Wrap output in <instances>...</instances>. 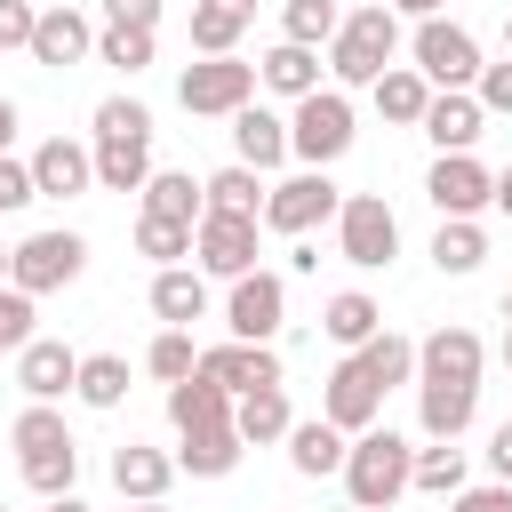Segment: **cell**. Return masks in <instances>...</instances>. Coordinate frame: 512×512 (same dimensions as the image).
<instances>
[{"label":"cell","mask_w":512,"mask_h":512,"mask_svg":"<svg viewBox=\"0 0 512 512\" xmlns=\"http://www.w3.org/2000/svg\"><path fill=\"white\" fill-rule=\"evenodd\" d=\"M480 368H488V344L456 320L416 344V408H424L432 440H464V424L480 408Z\"/></svg>","instance_id":"cell-1"},{"label":"cell","mask_w":512,"mask_h":512,"mask_svg":"<svg viewBox=\"0 0 512 512\" xmlns=\"http://www.w3.org/2000/svg\"><path fill=\"white\" fill-rule=\"evenodd\" d=\"M88 152H96V184L104 192H144V176H152V112L136 96H104Z\"/></svg>","instance_id":"cell-2"},{"label":"cell","mask_w":512,"mask_h":512,"mask_svg":"<svg viewBox=\"0 0 512 512\" xmlns=\"http://www.w3.org/2000/svg\"><path fill=\"white\" fill-rule=\"evenodd\" d=\"M408 472H416V448L400 432H384V424L352 432V448H344V496L360 512H392L408 496Z\"/></svg>","instance_id":"cell-3"},{"label":"cell","mask_w":512,"mask_h":512,"mask_svg":"<svg viewBox=\"0 0 512 512\" xmlns=\"http://www.w3.org/2000/svg\"><path fill=\"white\" fill-rule=\"evenodd\" d=\"M392 48H400V8H392V0L352 8V16L336 24V40H328V72H336L344 88H376V72L392 64Z\"/></svg>","instance_id":"cell-4"},{"label":"cell","mask_w":512,"mask_h":512,"mask_svg":"<svg viewBox=\"0 0 512 512\" xmlns=\"http://www.w3.org/2000/svg\"><path fill=\"white\" fill-rule=\"evenodd\" d=\"M352 96L344 88H312V96H296V112H288V152L304 160V168H328V160H344L352 152Z\"/></svg>","instance_id":"cell-5"},{"label":"cell","mask_w":512,"mask_h":512,"mask_svg":"<svg viewBox=\"0 0 512 512\" xmlns=\"http://www.w3.org/2000/svg\"><path fill=\"white\" fill-rule=\"evenodd\" d=\"M256 64H240V56H200V64H184L176 72V104L184 112H200V120H232L240 104H256Z\"/></svg>","instance_id":"cell-6"},{"label":"cell","mask_w":512,"mask_h":512,"mask_svg":"<svg viewBox=\"0 0 512 512\" xmlns=\"http://www.w3.org/2000/svg\"><path fill=\"white\" fill-rule=\"evenodd\" d=\"M336 256L360 264V272H384L400 256V216L384 208V192H344V208H336Z\"/></svg>","instance_id":"cell-7"},{"label":"cell","mask_w":512,"mask_h":512,"mask_svg":"<svg viewBox=\"0 0 512 512\" xmlns=\"http://www.w3.org/2000/svg\"><path fill=\"white\" fill-rule=\"evenodd\" d=\"M80 264H88V240H80V232H32V240H16L8 280H16L24 296H56V288L80 280Z\"/></svg>","instance_id":"cell-8"},{"label":"cell","mask_w":512,"mask_h":512,"mask_svg":"<svg viewBox=\"0 0 512 512\" xmlns=\"http://www.w3.org/2000/svg\"><path fill=\"white\" fill-rule=\"evenodd\" d=\"M416 72L432 80V88H472L480 80V40L464 32V24H448V16H416Z\"/></svg>","instance_id":"cell-9"},{"label":"cell","mask_w":512,"mask_h":512,"mask_svg":"<svg viewBox=\"0 0 512 512\" xmlns=\"http://www.w3.org/2000/svg\"><path fill=\"white\" fill-rule=\"evenodd\" d=\"M344 208V192L328 184V168H296V176H280L272 184V200H264V224L272 232H288V240H304L312 224H328Z\"/></svg>","instance_id":"cell-10"},{"label":"cell","mask_w":512,"mask_h":512,"mask_svg":"<svg viewBox=\"0 0 512 512\" xmlns=\"http://www.w3.org/2000/svg\"><path fill=\"white\" fill-rule=\"evenodd\" d=\"M256 224H264V216H224V208H208V216L192 224V256H200V272H216V280L256 272Z\"/></svg>","instance_id":"cell-11"},{"label":"cell","mask_w":512,"mask_h":512,"mask_svg":"<svg viewBox=\"0 0 512 512\" xmlns=\"http://www.w3.org/2000/svg\"><path fill=\"white\" fill-rule=\"evenodd\" d=\"M280 320H288V280L280 272H240L232 296H224V328L248 336V344H272Z\"/></svg>","instance_id":"cell-12"},{"label":"cell","mask_w":512,"mask_h":512,"mask_svg":"<svg viewBox=\"0 0 512 512\" xmlns=\"http://www.w3.org/2000/svg\"><path fill=\"white\" fill-rule=\"evenodd\" d=\"M32 64H48V72H72V64H88L96 56V24L80 16V8H40V24H32V48H24Z\"/></svg>","instance_id":"cell-13"},{"label":"cell","mask_w":512,"mask_h":512,"mask_svg":"<svg viewBox=\"0 0 512 512\" xmlns=\"http://www.w3.org/2000/svg\"><path fill=\"white\" fill-rule=\"evenodd\" d=\"M488 192H496V176H488L472 152H440V160H432V176H424V200H432L440 216H480V208H488Z\"/></svg>","instance_id":"cell-14"},{"label":"cell","mask_w":512,"mask_h":512,"mask_svg":"<svg viewBox=\"0 0 512 512\" xmlns=\"http://www.w3.org/2000/svg\"><path fill=\"white\" fill-rule=\"evenodd\" d=\"M376 408H384V392H376V376L360 368V352H344V360L328 368V392H320V416H328L336 432H368V424H376Z\"/></svg>","instance_id":"cell-15"},{"label":"cell","mask_w":512,"mask_h":512,"mask_svg":"<svg viewBox=\"0 0 512 512\" xmlns=\"http://www.w3.org/2000/svg\"><path fill=\"white\" fill-rule=\"evenodd\" d=\"M200 376H216V384L240 400V392H264V384H280V352H272V344H248V336H232V344H208V352H200Z\"/></svg>","instance_id":"cell-16"},{"label":"cell","mask_w":512,"mask_h":512,"mask_svg":"<svg viewBox=\"0 0 512 512\" xmlns=\"http://www.w3.org/2000/svg\"><path fill=\"white\" fill-rule=\"evenodd\" d=\"M32 184H40V200H80V192H96V152L72 136H48L32 152Z\"/></svg>","instance_id":"cell-17"},{"label":"cell","mask_w":512,"mask_h":512,"mask_svg":"<svg viewBox=\"0 0 512 512\" xmlns=\"http://www.w3.org/2000/svg\"><path fill=\"white\" fill-rule=\"evenodd\" d=\"M16 384H24V400H64V392L80 384V352H72L64 336H32V344L16 352Z\"/></svg>","instance_id":"cell-18"},{"label":"cell","mask_w":512,"mask_h":512,"mask_svg":"<svg viewBox=\"0 0 512 512\" xmlns=\"http://www.w3.org/2000/svg\"><path fill=\"white\" fill-rule=\"evenodd\" d=\"M480 128H488V112H480L472 88H432V104H424V136H432L440 152H472Z\"/></svg>","instance_id":"cell-19"},{"label":"cell","mask_w":512,"mask_h":512,"mask_svg":"<svg viewBox=\"0 0 512 512\" xmlns=\"http://www.w3.org/2000/svg\"><path fill=\"white\" fill-rule=\"evenodd\" d=\"M232 152H240L248 168H264V176H272V168L288 160V120H280V112H264V104H240V112H232Z\"/></svg>","instance_id":"cell-20"},{"label":"cell","mask_w":512,"mask_h":512,"mask_svg":"<svg viewBox=\"0 0 512 512\" xmlns=\"http://www.w3.org/2000/svg\"><path fill=\"white\" fill-rule=\"evenodd\" d=\"M152 312H160V328L208 320V280H200L192 264H160V272H152Z\"/></svg>","instance_id":"cell-21"},{"label":"cell","mask_w":512,"mask_h":512,"mask_svg":"<svg viewBox=\"0 0 512 512\" xmlns=\"http://www.w3.org/2000/svg\"><path fill=\"white\" fill-rule=\"evenodd\" d=\"M240 424H192L184 432V448H176V472H192V480H224L232 464H240Z\"/></svg>","instance_id":"cell-22"},{"label":"cell","mask_w":512,"mask_h":512,"mask_svg":"<svg viewBox=\"0 0 512 512\" xmlns=\"http://www.w3.org/2000/svg\"><path fill=\"white\" fill-rule=\"evenodd\" d=\"M168 480H176V456H160V448H144V440L112 448V488H120L128 504H152V496H168Z\"/></svg>","instance_id":"cell-23"},{"label":"cell","mask_w":512,"mask_h":512,"mask_svg":"<svg viewBox=\"0 0 512 512\" xmlns=\"http://www.w3.org/2000/svg\"><path fill=\"white\" fill-rule=\"evenodd\" d=\"M344 448H352V432H336L328 416H304V424H288V464H296L304 480H320V472H344Z\"/></svg>","instance_id":"cell-24"},{"label":"cell","mask_w":512,"mask_h":512,"mask_svg":"<svg viewBox=\"0 0 512 512\" xmlns=\"http://www.w3.org/2000/svg\"><path fill=\"white\" fill-rule=\"evenodd\" d=\"M256 80H264L272 96H288V104H296V96H312V88H320V48H296V40L264 48V56H256Z\"/></svg>","instance_id":"cell-25"},{"label":"cell","mask_w":512,"mask_h":512,"mask_svg":"<svg viewBox=\"0 0 512 512\" xmlns=\"http://www.w3.org/2000/svg\"><path fill=\"white\" fill-rule=\"evenodd\" d=\"M368 96H376V112H384V120H400V128H424V104H432V80H424L416 64H384Z\"/></svg>","instance_id":"cell-26"},{"label":"cell","mask_w":512,"mask_h":512,"mask_svg":"<svg viewBox=\"0 0 512 512\" xmlns=\"http://www.w3.org/2000/svg\"><path fill=\"white\" fill-rule=\"evenodd\" d=\"M168 424H176V432H192V424H232V392L192 368L184 384H168Z\"/></svg>","instance_id":"cell-27"},{"label":"cell","mask_w":512,"mask_h":512,"mask_svg":"<svg viewBox=\"0 0 512 512\" xmlns=\"http://www.w3.org/2000/svg\"><path fill=\"white\" fill-rule=\"evenodd\" d=\"M256 24V0H192V48L200 56H232V40Z\"/></svg>","instance_id":"cell-28"},{"label":"cell","mask_w":512,"mask_h":512,"mask_svg":"<svg viewBox=\"0 0 512 512\" xmlns=\"http://www.w3.org/2000/svg\"><path fill=\"white\" fill-rule=\"evenodd\" d=\"M144 216L200 224V216H208V184H192L184 168H152V176H144Z\"/></svg>","instance_id":"cell-29"},{"label":"cell","mask_w":512,"mask_h":512,"mask_svg":"<svg viewBox=\"0 0 512 512\" xmlns=\"http://www.w3.org/2000/svg\"><path fill=\"white\" fill-rule=\"evenodd\" d=\"M320 328H328V344H344V352H360L376 328H384V304L368 296V288H344V296H328V312H320Z\"/></svg>","instance_id":"cell-30"},{"label":"cell","mask_w":512,"mask_h":512,"mask_svg":"<svg viewBox=\"0 0 512 512\" xmlns=\"http://www.w3.org/2000/svg\"><path fill=\"white\" fill-rule=\"evenodd\" d=\"M232 424H240V440H248V448H264V440H288V424H296V416H288V392H280V384H264V392H240V400H232Z\"/></svg>","instance_id":"cell-31"},{"label":"cell","mask_w":512,"mask_h":512,"mask_svg":"<svg viewBox=\"0 0 512 512\" xmlns=\"http://www.w3.org/2000/svg\"><path fill=\"white\" fill-rule=\"evenodd\" d=\"M264 200H272V184H264V168H248V160H232V168L208 176V208H224V216H264Z\"/></svg>","instance_id":"cell-32"},{"label":"cell","mask_w":512,"mask_h":512,"mask_svg":"<svg viewBox=\"0 0 512 512\" xmlns=\"http://www.w3.org/2000/svg\"><path fill=\"white\" fill-rule=\"evenodd\" d=\"M432 264L456 272V280L480 272V264H488V232H480L472 216H440V232H432Z\"/></svg>","instance_id":"cell-33"},{"label":"cell","mask_w":512,"mask_h":512,"mask_svg":"<svg viewBox=\"0 0 512 512\" xmlns=\"http://www.w3.org/2000/svg\"><path fill=\"white\" fill-rule=\"evenodd\" d=\"M360 368L376 376V392H392V384H416V344H408V336H392V328H376V336L360 344Z\"/></svg>","instance_id":"cell-34"},{"label":"cell","mask_w":512,"mask_h":512,"mask_svg":"<svg viewBox=\"0 0 512 512\" xmlns=\"http://www.w3.org/2000/svg\"><path fill=\"white\" fill-rule=\"evenodd\" d=\"M88 408H120L128 400V360L120 352H80V384H72Z\"/></svg>","instance_id":"cell-35"},{"label":"cell","mask_w":512,"mask_h":512,"mask_svg":"<svg viewBox=\"0 0 512 512\" xmlns=\"http://www.w3.org/2000/svg\"><path fill=\"white\" fill-rule=\"evenodd\" d=\"M8 440H16V464H24V456H48V448H72V432H64L56 400H32V408L8 424Z\"/></svg>","instance_id":"cell-36"},{"label":"cell","mask_w":512,"mask_h":512,"mask_svg":"<svg viewBox=\"0 0 512 512\" xmlns=\"http://www.w3.org/2000/svg\"><path fill=\"white\" fill-rule=\"evenodd\" d=\"M464 448L456 440H432V448H416V472H408V488H424V496H456L464 488Z\"/></svg>","instance_id":"cell-37"},{"label":"cell","mask_w":512,"mask_h":512,"mask_svg":"<svg viewBox=\"0 0 512 512\" xmlns=\"http://www.w3.org/2000/svg\"><path fill=\"white\" fill-rule=\"evenodd\" d=\"M336 24H344L336 0H288V8H280V40H296V48H328Z\"/></svg>","instance_id":"cell-38"},{"label":"cell","mask_w":512,"mask_h":512,"mask_svg":"<svg viewBox=\"0 0 512 512\" xmlns=\"http://www.w3.org/2000/svg\"><path fill=\"white\" fill-rule=\"evenodd\" d=\"M96 64L144 72V64H152V32H144V24H104V32H96Z\"/></svg>","instance_id":"cell-39"},{"label":"cell","mask_w":512,"mask_h":512,"mask_svg":"<svg viewBox=\"0 0 512 512\" xmlns=\"http://www.w3.org/2000/svg\"><path fill=\"white\" fill-rule=\"evenodd\" d=\"M136 256L184 264V256H192V224H176V216H136Z\"/></svg>","instance_id":"cell-40"},{"label":"cell","mask_w":512,"mask_h":512,"mask_svg":"<svg viewBox=\"0 0 512 512\" xmlns=\"http://www.w3.org/2000/svg\"><path fill=\"white\" fill-rule=\"evenodd\" d=\"M144 368H152L160 384H184V376L200 368V352H192V328H160V336L144 344Z\"/></svg>","instance_id":"cell-41"},{"label":"cell","mask_w":512,"mask_h":512,"mask_svg":"<svg viewBox=\"0 0 512 512\" xmlns=\"http://www.w3.org/2000/svg\"><path fill=\"white\" fill-rule=\"evenodd\" d=\"M16 472H24V488H32V496H64V488H72V472H80V448H48V456H24Z\"/></svg>","instance_id":"cell-42"},{"label":"cell","mask_w":512,"mask_h":512,"mask_svg":"<svg viewBox=\"0 0 512 512\" xmlns=\"http://www.w3.org/2000/svg\"><path fill=\"white\" fill-rule=\"evenodd\" d=\"M32 304H40V296H24L16 280L0 288V352H24V344H32Z\"/></svg>","instance_id":"cell-43"},{"label":"cell","mask_w":512,"mask_h":512,"mask_svg":"<svg viewBox=\"0 0 512 512\" xmlns=\"http://www.w3.org/2000/svg\"><path fill=\"white\" fill-rule=\"evenodd\" d=\"M24 200H40V184H32V160H8V152H0V216H16Z\"/></svg>","instance_id":"cell-44"},{"label":"cell","mask_w":512,"mask_h":512,"mask_svg":"<svg viewBox=\"0 0 512 512\" xmlns=\"http://www.w3.org/2000/svg\"><path fill=\"white\" fill-rule=\"evenodd\" d=\"M472 96H480V112H512V56H504V64H480Z\"/></svg>","instance_id":"cell-45"},{"label":"cell","mask_w":512,"mask_h":512,"mask_svg":"<svg viewBox=\"0 0 512 512\" xmlns=\"http://www.w3.org/2000/svg\"><path fill=\"white\" fill-rule=\"evenodd\" d=\"M448 512H512V480H488V488L464 480V488L448 496Z\"/></svg>","instance_id":"cell-46"},{"label":"cell","mask_w":512,"mask_h":512,"mask_svg":"<svg viewBox=\"0 0 512 512\" xmlns=\"http://www.w3.org/2000/svg\"><path fill=\"white\" fill-rule=\"evenodd\" d=\"M32 24H40L32 0H0V48H32Z\"/></svg>","instance_id":"cell-47"},{"label":"cell","mask_w":512,"mask_h":512,"mask_svg":"<svg viewBox=\"0 0 512 512\" xmlns=\"http://www.w3.org/2000/svg\"><path fill=\"white\" fill-rule=\"evenodd\" d=\"M160 8H168V0H104V24H144V32H160Z\"/></svg>","instance_id":"cell-48"},{"label":"cell","mask_w":512,"mask_h":512,"mask_svg":"<svg viewBox=\"0 0 512 512\" xmlns=\"http://www.w3.org/2000/svg\"><path fill=\"white\" fill-rule=\"evenodd\" d=\"M488 472H496V480H512V424H496V432H488Z\"/></svg>","instance_id":"cell-49"},{"label":"cell","mask_w":512,"mask_h":512,"mask_svg":"<svg viewBox=\"0 0 512 512\" xmlns=\"http://www.w3.org/2000/svg\"><path fill=\"white\" fill-rule=\"evenodd\" d=\"M488 208H504V216H512V168H496V192H488Z\"/></svg>","instance_id":"cell-50"},{"label":"cell","mask_w":512,"mask_h":512,"mask_svg":"<svg viewBox=\"0 0 512 512\" xmlns=\"http://www.w3.org/2000/svg\"><path fill=\"white\" fill-rule=\"evenodd\" d=\"M8 136H16V104L0 96V152H8Z\"/></svg>","instance_id":"cell-51"},{"label":"cell","mask_w":512,"mask_h":512,"mask_svg":"<svg viewBox=\"0 0 512 512\" xmlns=\"http://www.w3.org/2000/svg\"><path fill=\"white\" fill-rule=\"evenodd\" d=\"M400 16H440V0H392Z\"/></svg>","instance_id":"cell-52"},{"label":"cell","mask_w":512,"mask_h":512,"mask_svg":"<svg viewBox=\"0 0 512 512\" xmlns=\"http://www.w3.org/2000/svg\"><path fill=\"white\" fill-rule=\"evenodd\" d=\"M48 512H88V504H80V496L64 488V496H48Z\"/></svg>","instance_id":"cell-53"},{"label":"cell","mask_w":512,"mask_h":512,"mask_svg":"<svg viewBox=\"0 0 512 512\" xmlns=\"http://www.w3.org/2000/svg\"><path fill=\"white\" fill-rule=\"evenodd\" d=\"M120 512H168V504H160V496H152V504H120Z\"/></svg>","instance_id":"cell-54"},{"label":"cell","mask_w":512,"mask_h":512,"mask_svg":"<svg viewBox=\"0 0 512 512\" xmlns=\"http://www.w3.org/2000/svg\"><path fill=\"white\" fill-rule=\"evenodd\" d=\"M8 256H16V248H0V288H8Z\"/></svg>","instance_id":"cell-55"},{"label":"cell","mask_w":512,"mask_h":512,"mask_svg":"<svg viewBox=\"0 0 512 512\" xmlns=\"http://www.w3.org/2000/svg\"><path fill=\"white\" fill-rule=\"evenodd\" d=\"M504 368H512V328H504Z\"/></svg>","instance_id":"cell-56"},{"label":"cell","mask_w":512,"mask_h":512,"mask_svg":"<svg viewBox=\"0 0 512 512\" xmlns=\"http://www.w3.org/2000/svg\"><path fill=\"white\" fill-rule=\"evenodd\" d=\"M504 56H512V24H504Z\"/></svg>","instance_id":"cell-57"},{"label":"cell","mask_w":512,"mask_h":512,"mask_svg":"<svg viewBox=\"0 0 512 512\" xmlns=\"http://www.w3.org/2000/svg\"><path fill=\"white\" fill-rule=\"evenodd\" d=\"M504 320H512V288H504Z\"/></svg>","instance_id":"cell-58"},{"label":"cell","mask_w":512,"mask_h":512,"mask_svg":"<svg viewBox=\"0 0 512 512\" xmlns=\"http://www.w3.org/2000/svg\"><path fill=\"white\" fill-rule=\"evenodd\" d=\"M344 512H360V504H344Z\"/></svg>","instance_id":"cell-59"}]
</instances>
